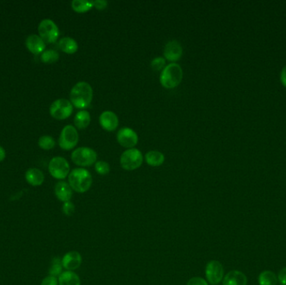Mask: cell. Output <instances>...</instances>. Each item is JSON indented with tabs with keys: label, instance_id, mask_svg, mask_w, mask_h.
<instances>
[{
	"label": "cell",
	"instance_id": "6da1fadb",
	"mask_svg": "<svg viewBox=\"0 0 286 285\" xmlns=\"http://www.w3.org/2000/svg\"><path fill=\"white\" fill-rule=\"evenodd\" d=\"M70 102L78 109H87L92 104L93 89L87 82L81 81L76 84L70 91Z\"/></svg>",
	"mask_w": 286,
	"mask_h": 285
},
{
	"label": "cell",
	"instance_id": "7a4b0ae2",
	"mask_svg": "<svg viewBox=\"0 0 286 285\" xmlns=\"http://www.w3.org/2000/svg\"><path fill=\"white\" fill-rule=\"evenodd\" d=\"M68 181L72 190L79 193L87 192L92 185V176L85 168H76L69 174Z\"/></svg>",
	"mask_w": 286,
	"mask_h": 285
},
{
	"label": "cell",
	"instance_id": "3957f363",
	"mask_svg": "<svg viewBox=\"0 0 286 285\" xmlns=\"http://www.w3.org/2000/svg\"><path fill=\"white\" fill-rule=\"evenodd\" d=\"M184 71L180 65L171 63L166 65L160 75V83L166 89H173L181 83Z\"/></svg>",
	"mask_w": 286,
	"mask_h": 285
},
{
	"label": "cell",
	"instance_id": "277c9868",
	"mask_svg": "<svg viewBox=\"0 0 286 285\" xmlns=\"http://www.w3.org/2000/svg\"><path fill=\"white\" fill-rule=\"evenodd\" d=\"M71 160L80 167H90L96 162L97 153L90 147H79L71 154Z\"/></svg>",
	"mask_w": 286,
	"mask_h": 285
},
{
	"label": "cell",
	"instance_id": "5b68a950",
	"mask_svg": "<svg viewBox=\"0 0 286 285\" xmlns=\"http://www.w3.org/2000/svg\"><path fill=\"white\" fill-rule=\"evenodd\" d=\"M143 156L141 151L136 148H131L125 151L120 158L122 168L127 171H134L142 166Z\"/></svg>",
	"mask_w": 286,
	"mask_h": 285
},
{
	"label": "cell",
	"instance_id": "8992f818",
	"mask_svg": "<svg viewBox=\"0 0 286 285\" xmlns=\"http://www.w3.org/2000/svg\"><path fill=\"white\" fill-rule=\"evenodd\" d=\"M38 31L40 37L46 43H54L59 38V28L51 19H43L39 24Z\"/></svg>",
	"mask_w": 286,
	"mask_h": 285
},
{
	"label": "cell",
	"instance_id": "52a82bcc",
	"mask_svg": "<svg viewBox=\"0 0 286 285\" xmlns=\"http://www.w3.org/2000/svg\"><path fill=\"white\" fill-rule=\"evenodd\" d=\"M79 134L76 127L67 125L63 128L59 136V145L61 149L70 151L78 144Z\"/></svg>",
	"mask_w": 286,
	"mask_h": 285
},
{
	"label": "cell",
	"instance_id": "ba28073f",
	"mask_svg": "<svg viewBox=\"0 0 286 285\" xmlns=\"http://www.w3.org/2000/svg\"><path fill=\"white\" fill-rule=\"evenodd\" d=\"M73 112V105L66 99H58L52 103L49 108V113L56 120H65L70 117Z\"/></svg>",
	"mask_w": 286,
	"mask_h": 285
},
{
	"label": "cell",
	"instance_id": "9c48e42d",
	"mask_svg": "<svg viewBox=\"0 0 286 285\" xmlns=\"http://www.w3.org/2000/svg\"><path fill=\"white\" fill-rule=\"evenodd\" d=\"M49 172L53 178L63 180L70 174V164L64 157L56 156L49 162Z\"/></svg>",
	"mask_w": 286,
	"mask_h": 285
},
{
	"label": "cell",
	"instance_id": "30bf717a",
	"mask_svg": "<svg viewBox=\"0 0 286 285\" xmlns=\"http://www.w3.org/2000/svg\"><path fill=\"white\" fill-rule=\"evenodd\" d=\"M224 267L217 260L208 262L206 265L205 275L208 282L211 285H218L224 279Z\"/></svg>",
	"mask_w": 286,
	"mask_h": 285
},
{
	"label": "cell",
	"instance_id": "8fae6325",
	"mask_svg": "<svg viewBox=\"0 0 286 285\" xmlns=\"http://www.w3.org/2000/svg\"><path fill=\"white\" fill-rule=\"evenodd\" d=\"M116 140L123 147L131 149L138 143V136L134 130L129 127H123L116 134Z\"/></svg>",
	"mask_w": 286,
	"mask_h": 285
},
{
	"label": "cell",
	"instance_id": "7c38bea8",
	"mask_svg": "<svg viewBox=\"0 0 286 285\" xmlns=\"http://www.w3.org/2000/svg\"><path fill=\"white\" fill-rule=\"evenodd\" d=\"M183 47L181 44L177 41H171L166 44L163 50L165 59L175 63L181 59L183 55Z\"/></svg>",
	"mask_w": 286,
	"mask_h": 285
},
{
	"label": "cell",
	"instance_id": "4fadbf2b",
	"mask_svg": "<svg viewBox=\"0 0 286 285\" xmlns=\"http://www.w3.org/2000/svg\"><path fill=\"white\" fill-rule=\"evenodd\" d=\"M100 127L106 132H113L118 127L119 119L116 113L111 110H105L99 117Z\"/></svg>",
	"mask_w": 286,
	"mask_h": 285
},
{
	"label": "cell",
	"instance_id": "5bb4252c",
	"mask_svg": "<svg viewBox=\"0 0 286 285\" xmlns=\"http://www.w3.org/2000/svg\"><path fill=\"white\" fill-rule=\"evenodd\" d=\"M63 268L67 271H74L79 269L82 264V257L81 253L76 251H70L69 253H65L62 259Z\"/></svg>",
	"mask_w": 286,
	"mask_h": 285
},
{
	"label": "cell",
	"instance_id": "9a60e30c",
	"mask_svg": "<svg viewBox=\"0 0 286 285\" xmlns=\"http://www.w3.org/2000/svg\"><path fill=\"white\" fill-rule=\"evenodd\" d=\"M54 193L57 198L63 202H69L73 195V190L70 188V184L64 181L56 183L54 187Z\"/></svg>",
	"mask_w": 286,
	"mask_h": 285
},
{
	"label": "cell",
	"instance_id": "2e32d148",
	"mask_svg": "<svg viewBox=\"0 0 286 285\" xmlns=\"http://www.w3.org/2000/svg\"><path fill=\"white\" fill-rule=\"evenodd\" d=\"M25 44L28 49L34 54H42L46 50V42L40 37V35H30Z\"/></svg>",
	"mask_w": 286,
	"mask_h": 285
},
{
	"label": "cell",
	"instance_id": "e0dca14e",
	"mask_svg": "<svg viewBox=\"0 0 286 285\" xmlns=\"http://www.w3.org/2000/svg\"><path fill=\"white\" fill-rule=\"evenodd\" d=\"M248 280L245 275L240 271L233 270L224 277V285H247Z\"/></svg>",
	"mask_w": 286,
	"mask_h": 285
},
{
	"label": "cell",
	"instance_id": "ac0fdd59",
	"mask_svg": "<svg viewBox=\"0 0 286 285\" xmlns=\"http://www.w3.org/2000/svg\"><path fill=\"white\" fill-rule=\"evenodd\" d=\"M25 179L30 185L38 187L43 184L45 176L41 170L37 168H30L25 173Z\"/></svg>",
	"mask_w": 286,
	"mask_h": 285
},
{
	"label": "cell",
	"instance_id": "d6986e66",
	"mask_svg": "<svg viewBox=\"0 0 286 285\" xmlns=\"http://www.w3.org/2000/svg\"><path fill=\"white\" fill-rule=\"evenodd\" d=\"M59 48L66 54H72L78 50V44L73 38L65 37L62 38L58 43Z\"/></svg>",
	"mask_w": 286,
	"mask_h": 285
},
{
	"label": "cell",
	"instance_id": "ffe728a7",
	"mask_svg": "<svg viewBox=\"0 0 286 285\" xmlns=\"http://www.w3.org/2000/svg\"><path fill=\"white\" fill-rule=\"evenodd\" d=\"M59 285H81V280L78 275L73 271L63 272L59 276Z\"/></svg>",
	"mask_w": 286,
	"mask_h": 285
},
{
	"label": "cell",
	"instance_id": "44dd1931",
	"mask_svg": "<svg viewBox=\"0 0 286 285\" xmlns=\"http://www.w3.org/2000/svg\"><path fill=\"white\" fill-rule=\"evenodd\" d=\"M145 160L151 167H160L164 162L165 156L161 151H150L145 155Z\"/></svg>",
	"mask_w": 286,
	"mask_h": 285
},
{
	"label": "cell",
	"instance_id": "7402d4cb",
	"mask_svg": "<svg viewBox=\"0 0 286 285\" xmlns=\"http://www.w3.org/2000/svg\"><path fill=\"white\" fill-rule=\"evenodd\" d=\"M91 115L87 110H81L76 114L74 123L78 129H86L91 123Z\"/></svg>",
	"mask_w": 286,
	"mask_h": 285
},
{
	"label": "cell",
	"instance_id": "603a6c76",
	"mask_svg": "<svg viewBox=\"0 0 286 285\" xmlns=\"http://www.w3.org/2000/svg\"><path fill=\"white\" fill-rule=\"evenodd\" d=\"M258 280L259 285H276L278 278L272 271L265 270L259 275Z\"/></svg>",
	"mask_w": 286,
	"mask_h": 285
},
{
	"label": "cell",
	"instance_id": "cb8c5ba5",
	"mask_svg": "<svg viewBox=\"0 0 286 285\" xmlns=\"http://www.w3.org/2000/svg\"><path fill=\"white\" fill-rule=\"evenodd\" d=\"M71 7L74 11L77 13H85L92 9L93 6V1H85V0H73L71 3Z\"/></svg>",
	"mask_w": 286,
	"mask_h": 285
},
{
	"label": "cell",
	"instance_id": "d4e9b609",
	"mask_svg": "<svg viewBox=\"0 0 286 285\" xmlns=\"http://www.w3.org/2000/svg\"><path fill=\"white\" fill-rule=\"evenodd\" d=\"M59 59V54L54 49H47L41 54V61L46 64H52L58 61Z\"/></svg>",
	"mask_w": 286,
	"mask_h": 285
},
{
	"label": "cell",
	"instance_id": "484cf974",
	"mask_svg": "<svg viewBox=\"0 0 286 285\" xmlns=\"http://www.w3.org/2000/svg\"><path fill=\"white\" fill-rule=\"evenodd\" d=\"M62 262L59 258H54L52 260L51 265L49 268V274L51 276L57 277L62 274Z\"/></svg>",
	"mask_w": 286,
	"mask_h": 285
},
{
	"label": "cell",
	"instance_id": "4316f807",
	"mask_svg": "<svg viewBox=\"0 0 286 285\" xmlns=\"http://www.w3.org/2000/svg\"><path fill=\"white\" fill-rule=\"evenodd\" d=\"M39 146L43 150H51L55 145V141L54 138L49 136H43L39 139Z\"/></svg>",
	"mask_w": 286,
	"mask_h": 285
},
{
	"label": "cell",
	"instance_id": "83f0119b",
	"mask_svg": "<svg viewBox=\"0 0 286 285\" xmlns=\"http://www.w3.org/2000/svg\"><path fill=\"white\" fill-rule=\"evenodd\" d=\"M95 169L99 175L105 176L107 175L110 172L111 167L108 162H105V161H98L95 164Z\"/></svg>",
	"mask_w": 286,
	"mask_h": 285
},
{
	"label": "cell",
	"instance_id": "f1b7e54d",
	"mask_svg": "<svg viewBox=\"0 0 286 285\" xmlns=\"http://www.w3.org/2000/svg\"><path fill=\"white\" fill-rule=\"evenodd\" d=\"M151 69L154 71H160L164 69L166 66V59L163 57L154 58L151 62Z\"/></svg>",
	"mask_w": 286,
	"mask_h": 285
},
{
	"label": "cell",
	"instance_id": "f546056e",
	"mask_svg": "<svg viewBox=\"0 0 286 285\" xmlns=\"http://www.w3.org/2000/svg\"><path fill=\"white\" fill-rule=\"evenodd\" d=\"M75 210H76V207H75L73 202H71L70 201L64 202L62 206V212L65 216L70 217V216L73 215L75 213Z\"/></svg>",
	"mask_w": 286,
	"mask_h": 285
},
{
	"label": "cell",
	"instance_id": "4dcf8cb0",
	"mask_svg": "<svg viewBox=\"0 0 286 285\" xmlns=\"http://www.w3.org/2000/svg\"><path fill=\"white\" fill-rule=\"evenodd\" d=\"M187 285H208V282L201 277H193L189 280Z\"/></svg>",
	"mask_w": 286,
	"mask_h": 285
},
{
	"label": "cell",
	"instance_id": "1f68e13d",
	"mask_svg": "<svg viewBox=\"0 0 286 285\" xmlns=\"http://www.w3.org/2000/svg\"><path fill=\"white\" fill-rule=\"evenodd\" d=\"M41 285H59V282L56 277L49 275L42 280Z\"/></svg>",
	"mask_w": 286,
	"mask_h": 285
},
{
	"label": "cell",
	"instance_id": "d6a6232c",
	"mask_svg": "<svg viewBox=\"0 0 286 285\" xmlns=\"http://www.w3.org/2000/svg\"><path fill=\"white\" fill-rule=\"evenodd\" d=\"M108 5V2L105 0H95L93 1V6L98 10H103Z\"/></svg>",
	"mask_w": 286,
	"mask_h": 285
},
{
	"label": "cell",
	"instance_id": "836d02e7",
	"mask_svg": "<svg viewBox=\"0 0 286 285\" xmlns=\"http://www.w3.org/2000/svg\"><path fill=\"white\" fill-rule=\"evenodd\" d=\"M277 278H278L279 282L281 283V285H286V267L281 269Z\"/></svg>",
	"mask_w": 286,
	"mask_h": 285
},
{
	"label": "cell",
	"instance_id": "e575fe53",
	"mask_svg": "<svg viewBox=\"0 0 286 285\" xmlns=\"http://www.w3.org/2000/svg\"><path fill=\"white\" fill-rule=\"evenodd\" d=\"M281 81L282 85L286 87V65L284 66L281 73Z\"/></svg>",
	"mask_w": 286,
	"mask_h": 285
},
{
	"label": "cell",
	"instance_id": "d590c367",
	"mask_svg": "<svg viewBox=\"0 0 286 285\" xmlns=\"http://www.w3.org/2000/svg\"><path fill=\"white\" fill-rule=\"evenodd\" d=\"M6 152L5 150L3 149L2 146H0V162H3V160L5 159Z\"/></svg>",
	"mask_w": 286,
	"mask_h": 285
}]
</instances>
